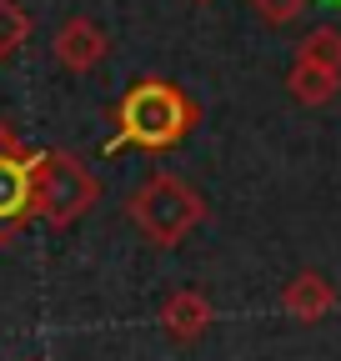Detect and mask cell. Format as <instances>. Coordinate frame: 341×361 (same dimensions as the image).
I'll use <instances>...</instances> for the list:
<instances>
[{"mask_svg": "<svg viewBox=\"0 0 341 361\" xmlns=\"http://www.w3.org/2000/svg\"><path fill=\"white\" fill-rule=\"evenodd\" d=\"M111 135H106V156L111 151H170L181 146L201 121V106L186 96L176 80L166 75H141L136 85L120 90V101L111 111Z\"/></svg>", "mask_w": 341, "mask_h": 361, "instance_id": "1", "label": "cell"}, {"mask_svg": "<svg viewBox=\"0 0 341 361\" xmlns=\"http://www.w3.org/2000/svg\"><path fill=\"white\" fill-rule=\"evenodd\" d=\"M125 216H131V226L161 251H176L196 226H206L211 206L206 196L191 186L186 176L176 171H151L141 186L131 191V201H125Z\"/></svg>", "mask_w": 341, "mask_h": 361, "instance_id": "2", "label": "cell"}, {"mask_svg": "<svg viewBox=\"0 0 341 361\" xmlns=\"http://www.w3.org/2000/svg\"><path fill=\"white\" fill-rule=\"evenodd\" d=\"M101 201V180L75 151L46 146L35 156V216L51 231H70L75 221H85Z\"/></svg>", "mask_w": 341, "mask_h": 361, "instance_id": "3", "label": "cell"}, {"mask_svg": "<svg viewBox=\"0 0 341 361\" xmlns=\"http://www.w3.org/2000/svg\"><path fill=\"white\" fill-rule=\"evenodd\" d=\"M35 156L11 121H0V246L35 221Z\"/></svg>", "mask_w": 341, "mask_h": 361, "instance_id": "4", "label": "cell"}, {"mask_svg": "<svg viewBox=\"0 0 341 361\" xmlns=\"http://www.w3.org/2000/svg\"><path fill=\"white\" fill-rule=\"evenodd\" d=\"M106 51H111V35H106L101 20H91V16H70V20L56 30V40H51L56 66L70 71V75H91V71L106 61Z\"/></svg>", "mask_w": 341, "mask_h": 361, "instance_id": "5", "label": "cell"}, {"mask_svg": "<svg viewBox=\"0 0 341 361\" xmlns=\"http://www.w3.org/2000/svg\"><path fill=\"white\" fill-rule=\"evenodd\" d=\"M211 322H216V306H211V296L201 286H181V291H170L156 311V326L176 341V346H191L211 331Z\"/></svg>", "mask_w": 341, "mask_h": 361, "instance_id": "6", "label": "cell"}, {"mask_svg": "<svg viewBox=\"0 0 341 361\" xmlns=\"http://www.w3.org/2000/svg\"><path fill=\"white\" fill-rule=\"evenodd\" d=\"M281 311L302 326H316L336 311V286L321 276V271H296V276L281 286Z\"/></svg>", "mask_w": 341, "mask_h": 361, "instance_id": "7", "label": "cell"}, {"mask_svg": "<svg viewBox=\"0 0 341 361\" xmlns=\"http://www.w3.org/2000/svg\"><path fill=\"white\" fill-rule=\"evenodd\" d=\"M286 90H291L296 106H331L336 90H341V71H321V66H306V61H291Z\"/></svg>", "mask_w": 341, "mask_h": 361, "instance_id": "8", "label": "cell"}, {"mask_svg": "<svg viewBox=\"0 0 341 361\" xmlns=\"http://www.w3.org/2000/svg\"><path fill=\"white\" fill-rule=\"evenodd\" d=\"M30 30H35V16L20 0H0V61H16L30 45Z\"/></svg>", "mask_w": 341, "mask_h": 361, "instance_id": "9", "label": "cell"}, {"mask_svg": "<svg viewBox=\"0 0 341 361\" xmlns=\"http://www.w3.org/2000/svg\"><path fill=\"white\" fill-rule=\"evenodd\" d=\"M296 61L321 66V71H341V30L336 25H316L296 40Z\"/></svg>", "mask_w": 341, "mask_h": 361, "instance_id": "10", "label": "cell"}, {"mask_svg": "<svg viewBox=\"0 0 341 361\" xmlns=\"http://www.w3.org/2000/svg\"><path fill=\"white\" fill-rule=\"evenodd\" d=\"M251 11H256V20H261V25L281 30V25H291V20H302L306 0H251Z\"/></svg>", "mask_w": 341, "mask_h": 361, "instance_id": "11", "label": "cell"}, {"mask_svg": "<svg viewBox=\"0 0 341 361\" xmlns=\"http://www.w3.org/2000/svg\"><path fill=\"white\" fill-rule=\"evenodd\" d=\"M191 6H216V0H191Z\"/></svg>", "mask_w": 341, "mask_h": 361, "instance_id": "12", "label": "cell"}, {"mask_svg": "<svg viewBox=\"0 0 341 361\" xmlns=\"http://www.w3.org/2000/svg\"><path fill=\"white\" fill-rule=\"evenodd\" d=\"M326 6H341V0H326Z\"/></svg>", "mask_w": 341, "mask_h": 361, "instance_id": "13", "label": "cell"}]
</instances>
